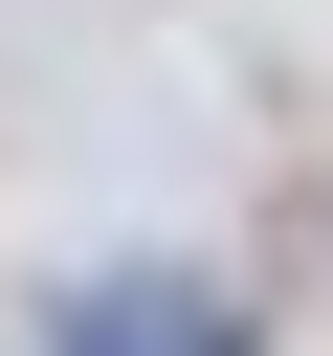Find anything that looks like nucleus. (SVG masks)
Wrapping results in <instances>:
<instances>
[{"mask_svg": "<svg viewBox=\"0 0 333 356\" xmlns=\"http://www.w3.org/2000/svg\"><path fill=\"white\" fill-rule=\"evenodd\" d=\"M67 356H244V312L178 289V267H89L67 289Z\"/></svg>", "mask_w": 333, "mask_h": 356, "instance_id": "obj_1", "label": "nucleus"}]
</instances>
